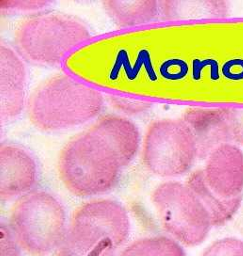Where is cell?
Instances as JSON below:
<instances>
[{"mask_svg": "<svg viewBox=\"0 0 243 256\" xmlns=\"http://www.w3.org/2000/svg\"><path fill=\"white\" fill-rule=\"evenodd\" d=\"M140 132L130 119L106 115L62 150L58 170L66 188L80 198L114 190L122 172L135 160Z\"/></svg>", "mask_w": 243, "mask_h": 256, "instance_id": "1", "label": "cell"}, {"mask_svg": "<svg viewBox=\"0 0 243 256\" xmlns=\"http://www.w3.org/2000/svg\"><path fill=\"white\" fill-rule=\"evenodd\" d=\"M104 108L101 92L65 74L40 83L26 103L30 122L44 132L83 126L94 120Z\"/></svg>", "mask_w": 243, "mask_h": 256, "instance_id": "2", "label": "cell"}, {"mask_svg": "<svg viewBox=\"0 0 243 256\" xmlns=\"http://www.w3.org/2000/svg\"><path fill=\"white\" fill-rule=\"evenodd\" d=\"M130 232V216L122 204L92 200L74 213L57 256H117Z\"/></svg>", "mask_w": 243, "mask_h": 256, "instance_id": "3", "label": "cell"}, {"mask_svg": "<svg viewBox=\"0 0 243 256\" xmlns=\"http://www.w3.org/2000/svg\"><path fill=\"white\" fill-rule=\"evenodd\" d=\"M90 37L89 28L73 16L39 12L18 26L14 42L17 53L24 60L55 66Z\"/></svg>", "mask_w": 243, "mask_h": 256, "instance_id": "4", "label": "cell"}, {"mask_svg": "<svg viewBox=\"0 0 243 256\" xmlns=\"http://www.w3.org/2000/svg\"><path fill=\"white\" fill-rule=\"evenodd\" d=\"M10 227L21 248L48 256L60 248L67 230L64 206L49 192H30L12 208Z\"/></svg>", "mask_w": 243, "mask_h": 256, "instance_id": "5", "label": "cell"}, {"mask_svg": "<svg viewBox=\"0 0 243 256\" xmlns=\"http://www.w3.org/2000/svg\"><path fill=\"white\" fill-rule=\"evenodd\" d=\"M198 158L194 136L182 119L154 120L146 131L142 161L146 168L162 178L188 174Z\"/></svg>", "mask_w": 243, "mask_h": 256, "instance_id": "6", "label": "cell"}, {"mask_svg": "<svg viewBox=\"0 0 243 256\" xmlns=\"http://www.w3.org/2000/svg\"><path fill=\"white\" fill-rule=\"evenodd\" d=\"M152 202L167 232L186 246L206 238L212 226L208 211L186 184L166 182L153 192Z\"/></svg>", "mask_w": 243, "mask_h": 256, "instance_id": "7", "label": "cell"}, {"mask_svg": "<svg viewBox=\"0 0 243 256\" xmlns=\"http://www.w3.org/2000/svg\"><path fill=\"white\" fill-rule=\"evenodd\" d=\"M28 74L24 60L4 42L0 44V122L7 124L24 112Z\"/></svg>", "mask_w": 243, "mask_h": 256, "instance_id": "8", "label": "cell"}, {"mask_svg": "<svg viewBox=\"0 0 243 256\" xmlns=\"http://www.w3.org/2000/svg\"><path fill=\"white\" fill-rule=\"evenodd\" d=\"M38 180V167L32 156L16 144L0 147V198L6 202L32 192Z\"/></svg>", "mask_w": 243, "mask_h": 256, "instance_id": "9", "label": "cell"}, {"mask_svg": "<svg viewBox=\"0 0 243 256\" xmlns=\"http://www.w3.org/2000/svg\"><path fill=\"white\" fill-rule=\"evenodd\" d=\"M213 192L224 199L236 198L243 192V151L236 144H222L206 158L202 170Z\"/></svg>", "mask_w": 243, "mask_h": 256, "instance_id": "10", "label": "cell"}, {"mask_svg": "<svg viewBox=\"0 0 243 256\" xmlns=\"http://www.w3.org/2000/svg\"><path fill=\"white\" fill-rule=\"evenodd\" d=\"M182 120L194 136L200 160H206L222 144H231L226 108H190Z\"/></svg>", "mask_w": 243, "mask_h": 256, "instance_id": "11", "label": "cell"}, {"mask_svg": "<svg viewBox=\"0 0 243 256\" xmlns=\"http://www.w3.org/2000/svg\"><path fill=\"white\" fill-rule=\"evenodd\" d=\"M226 1H160V19L165 22L222 19L229 16Z\"/></svg>", "mask_w": 243, "mask_h": 256, "instance_id": "12", "label": "cell"}, {"mask_svg": "<svg viewBox=\"0 0 243 256\" xmlns=\"http://www.w3.org/2000/svg\"><path fill=\"white\" fill-rule=\"evenodd\" d=\"M186 184L195 192L208 211L212 226H219L232 218L242 206V195L232 199H224L211 190L204 179L202 170L188 176Z\"/></svg>", "mask_w": 243, "mask_h": 256, "instance_id": "13", "label": "cell"}, {"mask_svg": "<svg viewBox=\"0 0 243 256\" xmlns=\"http://www.w3.org/2000/svg\"><path fill=\"white\" fill-rule=\"evenodd\" d=\"M102 6L114 24L122 28L151 24L160 18V1H104Z\"/></svg>", "mask_w": 243, "mask_h": 256, "instance_id": "14", "label": "cell"}, {"mask_svg": "<svg viewBox=\"0 0 243 256\" xmlns=\"http://www.w3.org/2000/svg\"><path fill=\"white\" fill-rule=\"evenodd\" d=\"M119 256H186L176 241L165 236L138 240Z\"/></svg>", "mask_w": 243, "mask_h": 256, "instance_id": "15", "label": "cell"}, {"mask_svg": "<svg viewBox=\"0 0 243 256\" xmlns=\"http://www.w3.org/2000/svg\"><path fill=\"white\" fill-rule=\"evenodd\" d=\"M108 100L114 110L130 116H137L142 113H146L153 108L152 103L135 99H128L120 96H108Z\"/></svg>", "mask_w": 243, "mask_h": 256, "instance_id": "16", "label": "cell"}, {"mask_svg": "<svg viewBox=\"0 0 243 256\" xmlns=\"http://www.w3.org/2000/svg\"><path fill=\"white\" fill-rule=\"evenodd\" d=\"M231 144L243 146V108H226Z\"/></svg>", "mask_w": 243, "mask_h": 256, "instance_id": "17", "label": "cell"}, {"mask_svg": "<svg viewBox=\"0 0 243 256\" xmlns=\"http://www.w3.org/2000/svg\"><path fill=\"white\" fill-rule=\"evenodd\" d=\"M51 2L49 1H1V14H12L16 12H39L48 8Z\"/></svg>", "mask_w": 243, "mask_h": 256, "instance_id": "18", "label": "cell"}, {"mask_svg": "<svg viewBox=\"0 0 243 256\" xmlns=\"http://www.w3.org/2000/svg\"><path fill=\"white\" fill-rule=\"evenodd\" d=\"M1 256H20V245L18 243L10 225L1 222Z\"/></svg>", "mask_w": 243, "mask_h": 256, "instance_id": "19", "label": "cell"}, {"mask_svg": "<svg viewBox=\"0 0 243 256\" xmlns=\"http://www.w3.org/2000/svg\"><path fill=\"white\" fill-rule=\"evenodd\" d=\"M222 71L226 78L233 80H243V60H230L224 66Z\"/></svg>", "mask_w": 243, "mask_h": 256, "instance_id": "20", "label": "cell"}]
</instances>
